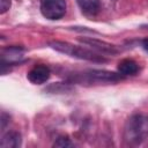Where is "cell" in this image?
I'll list each match as a JSON object with an SVG mask.
<instances>
[{"label":"cell","mask_w":148,"mask_h":148,"mask_svg":"<svg viewBox=\"0 0 148 148\" xmlns=\"http://www.w3.org/2000/svg\"><path fill=\"white\" fill-rule=\"evenodd\" d=\"M81 40H82L84 44H88V45H90V46H92V47H95V49H97V50H99V51H102V52H108V53H116V52H117V50H116V47H114L113 45L108 44V43L102 42V40H98V39L83 38V39H81Z\"/></svg>","instance_id":"52a82bcc"},{"label":"cell","mask_w":148,"mask_h":148,"mask_svg":"<svg viewBox=\"0 0 148 148\" xmlns=\"http://www.w3.org/2000/svg\"><path fill=\"white\" fill-rule=\"evenodd\" d=\"M143 47L146 51H148V39H145L143 40Z\"/></svg>","instance_id":"8fae6325"},{"label":"cell","mask_w":148,"mask_h":148,"mask_svg":"<svg viewBox=\"0 0 148 148\" xmlns=\"http://www.w3.org/2000/svg\"><path fill=\"white\" fill-rule=\"evenodd\" d=\"M76 2L87 15H95L101 9V0H76Z\"/></svg>","instance_id":"5b68a950"},{"label":"cell","mask_w":148,"mask_h":148,"mask_svg":"<svg viewBox=\"0 0 148 148\" xmlns=\"http://www.w3.org/2000/svg\"><path fill=\"white\" fill-rule=\"evenodd\" d=\"M40 12L49 20H59L66 13V0H40Z\"/></svg>","instance_id":"3957f363"},{"label":"cell","mask_w":148,"mask_h":148,"mask_svg":"<svg viewBox=\"0 0 148 148\" xmlns=\"http://www.w3.org/2000/svg\"><path fill=\"white\" fill-rule=\"evenodd\" d=\"M10 7V0H0V12L1 14L6 13Z\"/></svg>","instance_id":"30bf717a"},{"label":"cell","mask_w":148,"mask_h":148,"mask_svg":"<svg viewBox=\"0 0 148 148\" xmlns=\"http://www.w3.org/2000/svg\"><path fill=\"white\" fill-rule=\"evenodd\" d=\"M118 71L121 75H134L138 73L139 66L132 59H124L118 64Z\"/></svg>","instance_id":"8992f818"},{"label":"cell","mask_w":148,"mask_h":148,"mask_svg":"<svg viewBox=\"0 0 148 148\" xmlns=\"http://www.w3.org/2000/svg\"><path fill=\"white\" fill-rule=\"evenodd\" d=\"M53 49H56L59 52L69 54L72 57H76L80 59H87V60H92V61H104L103 58H101L99 56H96L95 53L88 51L87 49L80 47V46H75L72 45L69 43H64V42H54L51 44Z\"/></svg>","instance_id":"7a4b0ae2"},{"label":"cell","mask_w":148,"mask_h":148,"mask_svg":"<svg viewBox=\"0 0 148 148\" xmlns=\"http://www.w3.org/2000/svg\"><path fill=\"white\" fill-rule=\"evenodd\" d=\"M148 135V118L141 114L128 119L125 127V140L128 143H140Z\"/></svg>","instance_id":"6da1fadb"},{"label":"cell","mask_w":148,"mask_h":148,"mask_svg":"<svg viewBox=\"0 0 148 148\" xmlns=\"http://www.w3.org/2000/svg\"><path fill=\"white\" fill-rule=\"evenodd\" d=\"M54 147H71L72 146V142H71V140L67 138V136H60L56 142H54V145H53Z\"/></svg>","instance_id":"9c48e42d"},{"label":"cell","mask_w":148,"mask_h":148,"mask_svg":"<svg viewBox=\"0 0 148 148\" xmlns=\"http://www.w3.org/2000/svg\"><path fill=\"white\" fill-rule=\"evenodd\" d=\"M50 77V69L44 65H37L28 72V80L34 84H42Z\"/></svg>","instance_id":"277c9868"},{"label":"cell","mask_w":148,"mask_h":148,"mask_svg":"<svg viewBox=\"0 0 148 148\" xmlns=\"http://www.w3.org/2000/svg\"><path fill=\"white\" fill-rule=\"evenodd\" d=\"M20 134L16 132H8L1 140L2 148H15L20 146Z\"/></svg>","instance_id":"ba28073f"}]
</instances>
